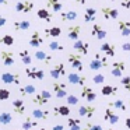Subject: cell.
I'll list each match as a JSON object with an SVG mask.
<instances>
[{
  "label": "cell",
  "instance_id": "31",
  "mask_svg": "<svg viewBox=\"0 0 130 130\" xmlns=\"http://www.w3.org/2000/svg\"><path fill=\"white\" fill-rule=\"evenodd\" d=\"M18 92H20L23 96L32 95V94H35V92H37V88H35V85H32V84H28V85H24V87H20V90H18Z\"/></svg>",
  "mask_w": 130,
  "mask_h": 130
},
{
  "label": "cell",
  "instance_id": "17",
  "mask_svg": "<svg viewBox=\"0 0 130 130\" xmlns=\"http://www.w3.org/2000/svg\"><path fill=\"white\" fill-rule=\"evenodd\" d=\"M0 59L6 67H10V66L14 64V53L11 51H2L0 52Z\"/></svg>",
  "mask_w": 130,
  "mask_h": 130
},
{
  "label": "cell",
  "instance_id": "34",
  "mask_svg": "<svg viewBox=\"0 0 130 130\" xmlns=\"http://www.w3.org/2000/svg\"><path fill=\"white\" fill-rule=\"evenodd\" d=\"M37 15H38V18L45 20V21H48V23L52 21V14L49 13V10H46V9H39L37 11Z\"/></svg>",
  "mask_w": 130,
  "mask_h": 130
},
{
  "label": "cell",
  "instance_id": "3",
  "mask_svg": "<svg viewBox=\"0 0 130 130\" xmlns=\"http://www.w3.org/2000/svg\"><path fill=\"white\" fill-rule=\"evenodd\" d=\"M95 112H96V106L92 105V102H88V104L81 105V106L78 108V115L81 116V118L91 119L94 115H95Z\"/></svg>",
  "mask_w": 130,
  "mask_h": 130
},
{
  "label": "cell",
  "instance_id": "2",
  "mask_svg": "<svg viewBox=\"0 0 130 130\" xmlns=\"http://www.w3.org/2000/svg\"><path fill=\"white\" fill-rule=\"evenodd\" d=\"M52 98V94L49 92L48 90H42L39 92H37L34 96H32V102L38 106H42V105H46Z\"/></svg>",
  "mask_w": 130,
  "mask_h": 130
},
{
  "label": "cell",
  "instance_id": "16",
  "mask_svg": "<svg viewBox=\"0 0 130 130\" xmlns=\"http://www.w3.org/2000/svg\"><path fill=\"white\" fill-rule=\"evenodd\" d=\"M101 11H102V15H104L105 20H118L119 18V11L116 9H113V7L104 6L101 9Z\"/></svg>",
  "mask_w": 130,
  "mask_h": 130
},
{
  "label": "cell",
  "instance_id": "6",
  "mask_svg": "<svg viewBox=\"0 0 130 130\" xmlns=\"http://www.w3.org/2000/svg\"><path fill=\"white\" fill-rule=\"evenodd\" d=\"M67 59H69L70 66L74 69V70H77L78 73H81V71L84 70V64H83V60H81V56H80V55L70 53V55L67 56Z\"/></svg>",
  "mask_w": 130,
  "mask_h": 130
},
{
  "label": "cell",
  "instance_id": "48",
  "mask_svg": "<svg viewBox=\"0 0 130 130\" xmlns=\"http://www.w3.org/2000/svg\"><path fill=\"white\" fill-rule=\"evenodd\" d=\"M6 23H7V20H6L4 17H2V14H0V28L6 25Z\"/></svg>",
  "mask_w": 130,
  "mask_h": 130
},
{
  "label": "cell",
  "instance_id": "53",
  "mask_svg": "<svg viewBox=\"0 0 130 130\" xmlns=\"http://www.w3.org/2000/svg\"><path fill=\"white\" fill-rule=\"evenodd\" d=\"M74 2H77L78 4H85V0H74Z\"/></svg>",
  "mask_w": 130,
  "mask_h": 130
},
{
  "label": "cell",
  "instance_id": "50",
  "mask_svg": "<svg viewBox=\"0 0 130 130\" xmlns=\"http://www.w3.org/2000/svg\"><path fill=\"white\" fill-rule=\"evenodd\" d=\"M124 124H126V127L130 130V116H129V118H126V120H124Z\"/></svg>",
  "mask_w": 130,
  "mask_h": 130
},
{
  "label": "cell",
  "instance_id": "56",
  "mask_svg": "<svg viewBox=\"0 0 130 130\" xmlns=\"http://www.w3.org/2000/svg\"><path fill=\"white\" fill-rule=\"evenodd\" d=\"M110 2H115V0H110Z\"/></svg>",
  "mask_w": 130,
  "mask_h": 130
},
{
  "label": "cell",
  "instance_id": "38",
  "mask_svg": "<svg viewBox=\"0 0 130 130\" xmlns=\"http://www.w3.org/2000/svg\"><path fill=\"white\" fill-rule=\"evenodd\" d=\"M109 106H112V108H116V109H120L122 112H126V109H127V106H126V104H124L122 99H116L115 102H109Z\"/></svg>",
  "mask_w": 130,
  "mask_h": 130
},
{
  "label": "cell",
  "instance_id": "49",
  "mask_svg": "<svg viewBox=\"0 0 130 130\" xmlns=\"http://www.w3.org/2000/svg\"><path fill=\"white\" fill-rule=\"evenodd\" d=\"M52 130H64V127H63L62 124H55V126L52 127Z\"/></svg>",
  "mask_w": 130,
  "mask_h": 130
},
{
  "label": "cell",
  "instance_id": "43",
  "mask_svg": "<svg viewBox=\"0 0 130 130\" xmlns=\"http://www.w3.org/2000/svg\"><path fill=\"white\" fill-rule=\"evenodd\" d=\"M83 130H104V129H102V126L98 123H87Z\"/></svg>",
  "mask_w": 130,
  "mask_h": 130
},
{
  "label": "cell",
  "instance_id": "32",
  "mask_svg": "<svg viewBox=\"0 0 130 130\" xmlns=\"http://www.w3.org/2000/svg\"><path fill=\"white\" fill-rule=\"evenodd\" d=\"M49 112L48 110H42V109H34L31 113V116L34 119H39V120H46L48 119Z\"/></svg>",
  "mask_w": 130,
  "mask_h": 130
},
{
  "label": "cell",
  "instance_id": "21",
  "mask_svg": "<svg viewBox=\"0 0 130 130\" xmlns=\"http://www.w3.org/2000/svg\"><path fill=\"white\" fill-rule=\"evenodd\" d=\"M34 57L37 60H39V62H43L45 64H49V63L52 62V59H53V57H52L49 53H46L45 51H37L35 55H34Z\"/></svg>",
  "mask_w": 130,
  "mask_h": 130
},
{
  "label": "cell",
  "instance_id": "36",
  "mask_svg": "<svg viewBox=\"0 0 130 130\" xmlns=\"http://www.w3.org/2000/svg\"><path fill=\"white\" fill-rule=\"evenodd\" d=\"M13 122V115L9 112H3L0 113V123L3 124V126H7V124H10Z\"/></svg>",
  "mask_w": 130,
  "mask_h": 130
},
{
  "label": "cell",
  "instance_id": "51",
  "mask_svg": "<svg viewBox=\"0 0 130 130\" xmlns=\"http://www.w3.org/2000/svg\"><path fill=\"white\" fill-rule=\"evenodd\" d=\"M70 130H81V124H77V126H71Z\"/></svg>",
  "mask_w": 130,
  "mask_h": 130
},
{
  "label": "cell",
  "instance_id": "1",
  "mask_svg": "<svg viewBox=\"0 0 130 130\" xmlns=\"http://www.w3.org/2000/svg\"><path fill=\"white\" fill-rule=\"evenodd\" d=\"M108 67V56L106 55H99V53H95L94 55V59H91L90 62V69L91 70H101V69H105Z\"/></svg>",
  "mask_w": 130,
  "mask_h": 130
},
{
  "label": "cell",
  "instance_id": "54",
  "mask_svg": "<svg viewBox=\"0 0 130 130\" xmlns=\"http://www.w3.org/2000/svg\"><path fill=\"white\" fill-rule=\"evenodd\" d=\"M39 130H48V129H45V127H41V129Z\"/></svg>",
  "mask_w": 130,
  "mask_h": 130
},
{
  "label": "cell",
  "instance_id": "5",
  "mask_svg": "<svg viewBox=\"0 0 130 130\" xmlns=\"http://www.w3.org/2000/svg\"><path fill=\"white\" fill-rule=\"evenodd\" d=\"M14 9L17 13H31L34 10V3L31 0H18Z\"/></svg>",
  "mask_w": 130,
  "mask_h": 130
},
{
  "label": "cell",
  "instance_id": "39",
  "mask_svg": "<svg viewBox=\"0 0 130 130\" xmlns=\"http://www.w3.org/2000/svg\"><path fill=\"white\" fill-rule=\"evenodd\" d=\"M49 49L53 51V52H62L64 48H63V45L59 43L57 41H52V42H49Z\"/></svg>",
  "mask_w": 130,
  "mask_h": 130
},
{
  "label": "cell",
  "instance_id": "20",
  "mask_svg": "<svg viewBox=\"0 0 130 130\" xmlns=\"http://www.w3.org/2000/svg\"><path fill=\"white\" fill-rule=\"evenodd\" d=\"M41 45H43V38L41 37L38 31L32 32V35L29 37V46L31 48H39Z\"/></svg>",
  "mask_w": 130,
  "mask_h": 130
},
{
  "label": "cell",
  "instance_id": "25",
  "mask_svg": "<svg viewBox=\"0 0 130 130\" xmlns=\"http://www.w3.org/2000/svg\"><path fill=\"white\" fill-rule=\"evenodd\" d=\"M55 116H69L70 115V108L67 105H59V106L53 108Z\"/></svg>",
  "mask_w": 130,
  "mask_h": 130
},
{
  "label": "cell",
  "instance_id": "10",
  "mask_svg": "<svg viewBox=\"0 0 130 130\" xmlns=\"http://www.w3.org/2000/svg\"><path fill=\"white\" fill-rule=\"evenodd\" d=\"M104 120H105V122H108V123H110V124H116V123H119L120 118H119V115H116V113L113 112L112 106H109V105H108V106L105 108Z\"/></svg>",
  "mask_w": 130,
  "mask_h": 130
},
{
  "label": "cell",
  "instance_id": "29",
  "mask_svg": "<svg viewBox=\"0 0 130 130\" xmlns=\"http://www.w3.org/2000/svg\"><path fill=\"white\" fill-rule=\"evenodd\" d=\"M23 129L24 130H31L32 127H35V126H38V123H37V119H34L31 115L29 116H27L25 119H24V122H23Z\"/></svg>",
  "mask_w": 130,
  "mask_h": 130
},
{
  "label": "cell",
  "instance_id": "4",
  "mask_svg": "<svg viewBox=\"0 0 130 130\" xmlns=\"http://www.w3.org/2000/svg\"><path fill=\"white\" fill-rule=\"evenodd\" d=\"M25 76L29 80H37V81H42L45 78V71L41 69H35V67H27L25 69Z\"/></svg>",
  "mask_w": 130,
  "mask_h": 130
},
{
  "label": "cell",
  "instance_id": "37",
  "mask_svg": "<svg viewBox=\"0 0 130 130\" xmlns=\"http://www.w3.org/2000/svg\"><path fill=\"white\" fill-rule=\"evenodd\" d=\"M0 43L4 46H13L14 45V37L13 35H3V37L0 38Z\"/></svg>",
  "mask_w": 130,
  "mask_h": 130
},
{
  "label": "cell",
  "instance_id": "13",
  "mask_svg": "<svg viewBox=\"0 0 130 130\" xmlns=\"http://www.w3.org/2000/svg\"><path fill=\"white\" fill-rule=\"evenodd\" d=\"M126 70V63L124 62H113L112 64V70H110V74L116 78H120L123 76V71Z\"/></svg>",
  "mask_w": 130,
  "mask_h": 130
},
{
  "label": "cell",
  "instance_id": "26",
  "mask_svg": "<svg viewBox=\"0 0 130 130\" xmlns=\"http://www.w3.org/2000/svg\"><path fill=\"white\" fill-rule=\"evenodd\" d=\"M78 17L77 11L74 10H70V11H60V20L62 21H74Z\"/></svg>",
  "mask_w": 130,
  "mask_h": 130
},
{
  "label": "cell",
  "instance_id": "11",
  "mask_svg": "<svg viewBox=\"0 0 130 130\" xmlns=\"http://www.w3.org/2000/svg\"><path fill=\"white\" fill-rule=\"evenodd\" d=\"M88 48H90V43L88 42H85V41H83V39H76L74 41V43H73V49L76 52H78L80 55H88Z\"/></svg>",
  "mask_w": 130,
  "mask_h": 130
},
{
  "label": "cell",
  "instance_id": "15",
  "mask_svg": "<svg viewBox=\"0 0 130 130\" xmlns=\"http://www.w3.org/2000/svg\"><path fill=\"white\" fill-rule=\"evenodd\" d=\"M81 98H84L87 102H94L96 99V94L91 87L84 84L83 85V90H81Z\"/></svg>",
  "mask_w": 130,
  "mask_h": 130
},
{
  "label": "cell",
  "instance_id": "22",
  "mask_svg": "<svg viewBox=\"0 0 130 130\" xmlns=\"http://www.w3.org/2000/svg\"><path fill=\"white\" fill-rule=\"evenodd\" d=\"M11 105H13V110H14L15 115H24V112H25V104H24L23 99H14Z\"/></svg>",
  "mask_w": 130,
  "mask_h": 130
},
{
  "label": "cell",
  "instance_id": "18",
  "mask_svg": "<svg viewBox=\"0 0 130 130\" xmlns=\"http://www.w3.org/2000/svg\"><path fill=\"white\" fill-rule=\"evenodd\" d=\"M80 34H81V25H78V24H76V25H70L67 28V38L70 41L78 39Z\"/></svg>",
  "mask_w": 130,
  "mask_h": 130
},
{
  "label": "cell",
  "instance_id": "44",
  "mask_svg": "<svg viewBox=\"0 0 130 130\" xmlns=\"http://www.w3.org/2000/svg\"><path fill=\"white\" fill-rule=\"evenodd\" d=\"M105 81V76L102 73H96L95 76L92 77V83L94 84H102Z\"/></svg>",
  "mask_w": 130,
  "mask_h": 130
},
{
  "label": "cell",
  "instance_id": "7",
  "mask_svg": "<svg viewBox=\"0 0 130 130\" xmlns=\"http://www.w3.org/2000/svg\"><path fill=\"white\" fill-rule=\"evenodd\" d=\"M52 88H53V92L56 95V98L62 99L67 96V90H66V84L62 81H53L52 83Z\"/></svg>",
  "mask_w": 130,
  "mask_h": 130
},
{
  "label": "cell",
  "instance_id": "55",
  "mask_svg": "<svg viewBox=\"0 0 130 130\" xmlns=\"http://www.w3.org/2000/svg\"><path fill=\"white\" fill-rule=\"evenodd\" d=\"M108 130H115V129H112V127H110V129H108Z\"/></svg>",
  "mask_w": 130,
  "mask_h": 130
},
{
  "label": "cell",
  "instance_id": "57",
  "mask_svg": "<svg viewBox=\"0 0 130 130\" xmlns=\"http://www.w3.org/2000/svg\"><path fill=\"white\" fill-rule=\"evenodd\" d=\"M14 130H18V129H14Z\"/></svg>",
  "mask_w": 130,
  "mask_h": 130
},
{
  "label": "cell",
  "instance_id": "19",
  "mask_svg": "<svg viewBox=\"0 0 130 130\" xmlns=\"http://www.w3.org/2000/svg\"><path fill=\"white\" fill-rule=\"evenodd\" d=\"M118 29L122 37H130V21L127 20H119Z\"/></svg>",
  "mask_w": 130,
  "mask_h": 130
},
{
  "label": "cell",
  "instance_id": "58",
  "mask_svg": "<svg viewBox=\"0 0 130 130\" xmlns=\"http://www.w3.org/2000/svg\"><path fill=\"white\" fill-rule=\"evenodd\" d=\"M0 130H2V129H0Z\"/></svg>",
  "mask_w": 130,
  "mask_h": 130
},
{
  "label": "cell",
  "instance_id": "14",
  "mask_svg": "<svg viewBox=\"0 0 130 130\" xmlns=\"http://www.w3.org/2000/svg\"><path fill=\"white\" fill-rule=\"evenodd\" d=\"M91 35L95 37L96 39H105L108 37V31L99 24H94L92 28H91Z\"/></svg>",
  "mask_w": 130,
  "mask_h": 130
},
{
  "label": "cell",
  "instance_id": "27",
  "mask_svg": "<svg viewBox=\"0 0 130 130\" xmlns=\"http://www.w3.org/2000/svg\"><path fill=\"white\" fill-rule=\"evenodd\" d=\"M46 7L51 9L53 13H60L62 11V3L59 0H46Z\"/></svg>",
  "mask_w": 130,
  "mask_h": 130
},
{
  "label": "cell",
  "instance_id": "24",
  "mask_svg": "<svg viewBox=\"0 0 130 130\" xmlns=\"http://www.w3.org/2000/svg\"><path fill=\"white\" fill-rule=\"evenodd\" d=\"M96 18V10L94 7H87L84 14V21L85 23H94Z\"/></svg>",
  "mask_w": 130,
  "mask_h": 130
},
{
  "label": "cell",
  "instance_id": "47",
  "mask_svg": "<svg viewBox=\"0 0 130 130\" xmlns=\"http://www.w3.org/2000/svg\"><path fill=\"white\" fill-rule=\"evenodd\" d=\"M122 49H123L124 52H130V42H124L123 45H122Z\"/></svg>",
  "mask_w": 130,
  "mask_h": 130
},
{
  "label": "cell",
  "instance_id": "9",
  "mask_svg": "<svg viewBox=\"0 0 130 130\" xmlns=\"http://www.w3.org/2000/svg\"><path fill=\"white\" fill-rule=\"evenodd\" d=\"M67 81L73 85H81L83 87V85L85 84V81H87V78H85L84 76H81L78 71H73V73L67 74Z\"/></svg>",
  "mask_w": 130,
  "mask_h": 130
},
{
  "label": "cell",
  "instance_id": "23",
  "mask_svg": "<svg viewBox=\"0 0 130 130\" xmlns=\"http://www.w3.org/2000/svg\"><path fill=\"white\" fill-rule=\"evenodd\" d=\"M101 52L104 55H106L108 57H113L115 56V53H116V51H115V46L112 45V43H109V42H104L101 45Z\"/></svg>",
  "mask_w": 130,
  "mask_h": 130
},
{
  "label": "cell",
  "instance_id": "41",
  "mask_svg": "<svg viewBox=\"0 0 130 130\" xmlns=\"http://www.w3.org/2000/svg\"><path fill=\"white\" fill-rule=\"evenodd\" d=\"M10 95H11V92L7 88H0V101H7V99H10Z\"/></svg>",
  "mask_w": 130,
  "mask_h": 130
},
{
  "label": "cell",
  "instance_id": "30",
  "mask_svg": "<svg viewBox=\"0 0 130 130\" xmlns=\"http://www.w3.org/2000/svg\"><path fill=\"white\" fill-rule=\"evenodd\" d=\"M29 21L27 20H20V21H14L13 23V28L15 29V31H25V29L29 28Z\"/></svg>",
  "mask_w": 130,
  "mask_h": 130
},
{
  "label": "cell",
  "instance_id": "33",
  "mask_svg": "<svg viewBox=\"0 0 130 130\" xmlns=\"http://www.w3.org/2000/svg\"><path fill=\"white\" fill-rule=\"evenodd\" d=\"M60 34H62V28H60V27H51V28H45V35H48V37L56 38V37H60Z\"/></svg>",
  "mask_w": 130,
  "mask_h": 130
},
{
  "label": "cell",
  "instance_id": "46",
  "mask_svg": "<svg viewBox=\"0 0 130 130\" xmlns=\"http://www.w3.org/2000/svg\"><path fill=\"white\" fill-rule=\"evenodd\" d=\"M120 6L123 7V9H130V0H122Z\"/></svg>",
  "mask_w": 130,
  "mask_h": 130
},
{
  "label": "cell",
  "instance_id": "45",
  "mask_svg": "<svg viewBox=\"0 0 130 130\" xmlns=\"http://www.w3.org/2000/svg\"><path fill=\"white\" fill-rule=\"evenodd\" d=\"M67 124H69V127H71V126L81 124V122H80V119H77V118H69L67 119Z\"/></svg>",
  "mask_w": 130,
  "mask_h": 130
},
{
  "label": "cell",
  "instance_id": "35",
  "mask_svg": "<svg viewBox=\"0 0 130 130\" xmlns=\"http://www.w3.org/2000/svg\"><path fill=\"white\" fill-rule=\"evenodd\" d=\"M20 59L21 62L24 63V64H31L32 63V56L29 55V52L27 51V49H24V51H20Z\"/></svg>",
  "mask_w": 130,
  "mask_h": 130
},
{
  "label": "cell",
  "instance_id": "8",
  "mask_svg": "<svg viewBox=\"0 0 130 130\" xmlns=\"http://www.w3.org/2000/svg\"><path fill=\"white\" fill-rule=\"evenodd\" d=\"M2 81L4 84H15V85H20V74L17 73H11V71H6V73L2 74Z\"/></svg>",
  "mask_w": 130,
  "mask_h": 130
},
{
  "label": "cell",
  "instance_id": "12",
  "mask_svg": "<svg viewBox=\"0 0 130 130\" xmlns=\"http://www.w3.org/2000/svg\"><path fill=\"white\" fill-rule=\"evenodd\" d=\"M49 74H51V77H52L53 80H59L60 77L66 76L64 64H63V63H57V64H55L53 67H52V70L49 71Z\"/></svg>",
  "mask_w": 130,
  "mask_h": 130
},
{
  "label": "cell",
  "instance_id": "40",
  "mask_svg": "<svg viewBox=\"0 0 130 130\" xmlns=\"http://www.w3.org/2000/svg\"><path fill=\"white\" fill-rule=\"evenodd\" d=\"M120 84H122V87H123L124 90L130 92V76L120 77Z\"/></svg>",
  "mask_w": 130,
  "mask_h": 130
},
{
  "label": "cell",
  "instance_id": "42",
  "mask_svg": "<svg viewBox=\"0 0 130 130\" xmlns=\"http://www.w3.org/2000/svg\"><path fill=\"white\" fill-rule=\"evenodd\" d=\"M66 101H67L69 105H77V104H78V96H76L74 94H70V95L67 94V96H66Z\"/></svg>",
  "mask_w": 130,
  "mask_h": 130
},
{
  "label": "cell",
  "instance_id": "28",
  "mask_svg": "<svg viewBox=\"0 0 130 130\" xmlns=\"http://www.w3.org/2000/svg\"><path fill=\"white\" fill-rule=\"evenodd\" d=\"M101 94L104 96H112V95H116L118 94V87H115V85H104L101 90Z\"/></svg>",
  "mask_w": 130,
  "mask_h": 130
},
{
  "label": "cell",
  "instance_id": "52",
  "mask_svg": "<svg viewBox=\"0 0 130 130\" xmlns=\"http://www.w3.org/2000/svg\"><path fill=\"white\" fill-rule=\"evenodd\" d=\"M10 3V0H0V6L3 4V6H7V4Z\"/></svg>",
  "mask_w": 130,
  "mask_h": 130
}]
</instances>
